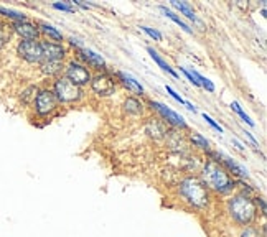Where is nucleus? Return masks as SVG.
<instances>
[{"label":"nucleus","instance_id":"22","mask_svg":"<svg viewBox=\"0 0 267 237\" xmlns=\"http://www.w3.org/2000/svg\"><path fill=\"white\" fill-rule=\"evenodd\" d=\"M192 144H193L195 147H200V148H203V150L210 152V142H208V140L203 137V135L198 134V132H195V135L192 137Z\"/></svg>","mask_w":267,"mask_h":237},{"label":"nucleus","instance_id":"18","mask_svg":"<svg viewBox=\"0 0 267 237\" xmlns=\"http://www.w3.org/2000/svg\"><path fill=\"white\" fill-rule=\"evenodd\" d=\"M147 51H148V55L152 56L153 61H155V63L158 64V66L163 69V71H167V73H170L171 76H173V78H178V73H176V71H175L173 68H171L170 64H168L167 61H165V59H163L162 56H160L155 50H153V48H147Z\"/></svg>","mask_w":267,"mask_h":237},{"label":"nucleus","instance_id":"30","mask_svg":"<svg viewBox=\"0 0 267 237\" xmlns=\"http://www.w3.org/2000/svg\"><path fill=\"white\" fill-rule=\"evenodd\" d=\"M180 71H182V73H183V74H185V76H187V79H188L190 82H193V86H200V84H198V82H197V81H195V78H193V76H192V73H190V71H188L187 68H180Z\"/></svg>","mask_w":267,"mask_h":237},{"label":"nucleus","instance_id":"9","mask_svg":"<svg viewBox=\"0 0 267 237\" xmlns=\"http://www.w3.org/2000/svg\"><path fill=\"white\" fill-rule=\"evenodd\" d=\"M150 107H153L160 115L163 117V121H167V124H170V126L173 127H178V129H188L185 118H183L180 114H176L175 110H171L168 105H165L162 102H157V100H150Z\"/></svg>","mask_w":267,"mask_h":237},{"label":"nucleus","instance_id":"3","mask_svg":"<svg viewBox=\"0 0 267 237\" xmlns=\"http://www.w3.org/2000/svg\"><path fill=\"white\" fill-rule=\"evenodd\" d=\"M228 209H229L231 217H233V221L241 224V226H251L257 216L256 203H254L252 198L246 193L234 194V196L229 199Z\"/></svg>","mask_w":267,"mask_h":237},{"label":"nucleus","instance_id":"13","mask_svg":"<svg viewBox=\"0 0 267 237\" xmlns=\"http://www.w3.org/2000/svg\"><path fill=\"white\" fill-rule=\"evenodd\" d=\"M116 76H117V79L122 82L124 86H126L129 91H132V92H135L137 96H144L145 94V89H144V86L140 84V82L135 79V78H132L130 74H127V73H122V71H119V73H116Z\"/></svg>","mask_w":267,"mask_h":237},{"label":"nucleus","instance_id":"27","mask_svg":"<svg viewBox=\"0 0 267 237\" xmlns=\"http://www.w3.org/2000/svg\"><path fill=\"white\" fill-rule=\"evenodd\" d=\"M165 89H167V92H168L170 96H171V97H173V99L176 100V102H180V104H183V105H185V99H183V97L180 96V94H178V92L175 91L173 87H171V86H165Z\"/></svg>","mask_w":267,"mask_h":237},{"label":"nucleus","instance_id":"10","mask_svg":"<svg viewBox=\"0 0 267 237\" xmlns=\"http://www.w3.org/2000/svg\"><path fill=\"white\" fill-rule=\"evenodd\" d=\"M40 46H41V55H43L41 61H63L64 56H66V50H64V46L61 43H55V41H50V40H41Z\"/></svg>","mask_w":267,"mask_h":237},{"label":"nucleus","instance_id":"8","mask_svg":"<svg viewBox=\"0 0 267 237\" xmlns=\"http://www.w3.org/2000/svg\"><path fill=\"white\" fill-rule=\"evenodd\" d=\"M89 86H91L93 92L101 97H109L116 92V81L108 73H98L96 76H91Z\"/></svg>","mask_w":267,"mask_h":237},{"label":"nucleus","instance_id":"28","mask_svg":"<svg viewBox=\"0 0 267 237\" xmlns=\"http://www.w3.org/2000/svg\"><path fill=\"white\" fill-rule=\"evenodd\" d=\"M53 9L61 10V12H69V14H71V12H74V9L71 7V4H64V2H61V4L55 2V4H53Z\"/></svg>","mask_w":267,"mask_h":237},{"label":"nucleus","instance_id":"4","mask_svg":"<svg viewBox=\"0 0 267 237\" xmlns=\"http://www.w3.org/2000/svg\"><path fill=\"white\" fill-rule=\"evenodd\" d=\"M53 94H55L58 104H74L82 99L81 87L74 86L73 82L68 81L64 76L56 78L55 84H53Z\"/></svg>","mask_w":267,"mask_h":237},{"label":"nucleus","instance_id":"24","mask_svg":"<svg viewBox=\"0 0 267 237\" xmlns=\"http://www.w3.org/2000/svg\"><path fill=\"white\" fill-rule=\"evenodd\" d=\"M231 109H233V110L236 112V114L239 115V117L242 118V121L246 122V124H249V126H251V127H254V126H256V124H254V122L251 121V117H249V115L246 114V112H244V110H242V109L239 107V104H237V102H231Z\"/></svg>","mask_w":267,"mask_h":237},{"label":"nucleus","instance_id":"23","mask_svg":"<svg viewBox=\"0 0 267 237\" xmlns=\"http://www.w3.org/2000/svg\"><path fill=\"white\" fill-rule=\"evenodd\" d=\"M9 38H10V27L7 25V23L0 22V50L7 45Z\"/></svg>","mask_w":267,"mask_h":237},{"label":"nucleus","instance_id":"15","mask_svg":"<svg viewBox=\"0 0 267 237\" xmlns=\"http://www.w3.org/2000/svg\"><path fill=\"white\" fill-rule=\"evenodd\" d=\"M147 134H150L153 139H163L165 135H167V126L158 121V118H152V121L147 122Z\"/></svg>","mask_w":267,"mask_h":237},{"label":"nucleus","instance_id":"29","mask_svg":"<svg viewBox=\"0 0 267 237\" xmlns=\"http://www.w3.org/2000/svg\"><path fill=\"white\" fill-rule=\"evenodd\" d=\"M203 118H205V121H206L208 124H210V126H211L213 129H215V130H218V132H219V134H221V132H223V127H221V126H219V124H216V122H215V118H211L210 115H208V114H206V112H205V114H203Z\"/></svg>","mask_w":267,"mask_h":237},{"label":"nucleus","instance_id":"25","mask_svg":"<svg viewBox=\"0 0 267 237\" xmlns=\"http://www.w3.org/2000/svg\"><path fill=\"white\" fill-rule=\"evenodd\" d=\"M239 237H264V234L260 232V230H259L257 227L249 226V227H246L244 230H242Z\"/></svg>","mask_w":267,"mask_h":237},{"label":"nucleus","instance_id":"19","mask_svg":"<svg viewBox=\"0 0 267 237\" xmlns=\"http://www.w3.org/2000/svg\"><path fill=\"white\" fill-rule=\"evenodd\" d=\"M160 10H162V12H163V14H165V15H167L170 20H173V22L176 23V25H178V27H180V28H183V30H185V32H187V33H192V28H190V27L187 25V23H185V22H183V20L180 19V17H178V15H176V14H173V12H171L170 9H167V7H163V5H162V7H160Z\"/></svg>","mask_w":267,"mask_h":237},{"label":"nucleus","instance_id":"20","mask_svg":"<svg viewBox=\"0 0 267 237\" xmlns=\"http://www.w3.org/2000/svg\"><path fill=\"white\" fill-rule=\"evenodd\" d=\"M171 5H173V7L176 9V10H180L183 15L187 17V19H190V20H197V15H195V12H193V9L190 7L188 4H185V2H176V0H173V2H171Z\"/></svg>","mask_w":267,"mask_h":237},{"label":"nucleus","instance_id":"26","mask_svg":"<svg viewBox=\"0 0 267 237\" xmlns=\"http://www.w3.org/2000/svg\"><path fill=\"white\" fill-rule=\"evenodd\" d=\"M140 28L144 30V32L148 35V37H150V38H153L155 41H160V40H162V33H160V32H157L155 28H150V27H147V25H142Z\"/></svg>","mask_w":267,"mask_h":237},{"label":"nucleus","instance_id":"12","mask_svg":"<svg viewBox=\"0 0 267 237\" xmlns=\"http://www.w3.org/2000/svg\"><path fill=\"white\" fill-rule=\"evenodd\" d=\"M76 53L79 55V58H82L86 61V64H89V66H93L94 69L98 71H103V73H106V69H108V63H106V59L99 55V53L89 50V48H79L76 50Z\"/></svg>","mask_w":267,"mask_h":237},{"label":"nucleus","instance_id":"21","mask_svg":"<svg viewBox=\"0 0 267 237\" xmlns=\"http://www.w3.org/2000/svg\"><path fill=\"white\" fill-rule=\"evenodd\" d=\"M0 15L4 17H9L14 22H22V20H27L25 14H22V12H17V10H12V9H5V7H0Z\"/></svg>","mask_w":267,"mask_h":237},{"label":"nucleus","instance_id":"1","mask_svg":"<svg viewBox=\"0 0 267 237\" xmlns=\"http://www.w3.org/2000/svg\"><path fill=\"white\" fill-rule=\"evenodd\" d=\"M201 181L203 185L208 188V191H215V193H221L226 194L229 191H233L236 186L234 178H231L229 173L221 163L213 162V160H206V163L203 165V170H201Z\"/></svg>","mask_w":267,"mask_h":237},{"label":"nucleus","instance_id":"6","mask_svg":"<svg viewBox=\"0 0 267 237\" xmlns=\"http://www.w3.org/2000/svg\"><path fill=\"white\" fill-rule=\"evenodd\" d=\"M17 55L30 64H40L41 59H43L40 40H22L17 45Z\"/></svg>","mask_w":267,"mask_h":237},{"label":"nucleus","instance_id":"17","mask_svg":"<svg viewBox=\"0 0 267 237\" xmlns=\"http://www.w3.org/2000/svg\"><path fill=\"white\" fill-rule=\"evenodd\" d=\"M124 110L130 115H140L144 114V104L137 97H127L124 100Z\"/></svg>","mask_w":267,"mask_h":237},{"label":"nucleus","instance_id":"7","mask_svg":"<svg viewBox=\"0 0 267 237\" xmlns=\"http://www.w3.org/2000/svg\"><path fill=\"white\" fill-rule=\"evenodd\" d=\"M35 104V110H37L38 115H50L56 110L58 107V100L55 97V94L50 89H41L37 92V96L33 99Z\"/></svg>","mask_w":267,"mask_h":237},{"label":"nucleus","instance_id":"16","mask_svg":"<svg viewBox=\"0 0 267 237\" xmlns=\"http://www.w3.org/2000/svg\"><path fill=\"white\" fill-rule=\"evenodd\" d=\"M37 27H38V30H40V33H45L46 37L50 38V41L53 40L55 43H61V41H63V33L59 32V30H56L53 25H50V23L38 22Z\"/></svg>","mask_w":267,"mask_h":237},{"label":"nucleus","instance_id":"2","mask_svg":"<svg viewBox=\"0 0 267 237\" xmlns=\"http://www.w3.org/2000/svg\"><path fill=\"white\" fill-rule=\"evenodd\" d=\"M178 193L185 203H188L195 209H205L210 204V191L203 185V181L197 176L183 178L178 185Z\"/></svg>","mask_w":267,"mask_h":237},{"label":"nucleus","instance_id":"11","mask_svg":"<svg viewBox=\"0 0 267 237\" xmlns=\"http://www.w3.org/2000/svg\"><path fill=\"white\" fill-rule=\"evenodd\" d=\"M12 30H14L22 40H40V35H41L38 27L28 20L12 22Z\"/></svg>","mask_w":267,"mask_h":237},{"label":"nucleus","instance_id":"31","mask_svg":"<svg viewBox=\"0 0 267 237\" xmlns=\"http://www.w3.org/2000/svg\"><path fill=\"white\" fill-rule=\"evenodd\" d=\"M185 105H187V107H188V110H192V112H197V107H195V105H193V104H190V102H188V100H185Z\"/></svg>","mask_w":267,"mask_h":237},{"label":"nucleus","instance_id":"5","mask_svg":"<svg viewBox=\"0 0 267 237\" xmlns=\"http://www.w3.org/2000/svg\"><path fill=\"white\" fill-rule=\"evenodd\" d=\"M64 78L73 82L74 86L82 87L91 82V73H89L86 64L78 63V61H69L66 66H64Z\"/></svg>","mask_w":267,"mask_h":237},{"label":"nucleus","instance_id":"14","mask_svg":"<svg viewBox=\"0 0 267 237\" xmlns=\"http://www.w3.org/2000/svg\"><path fill=\"white\" fill-rule=\"evenodd\" d=\"M63 69H64L63 61H41L40 63V71L45 76H50V78H59Z\"/></svg>","mask_w":267,"mask_h":237}]
</instances>
